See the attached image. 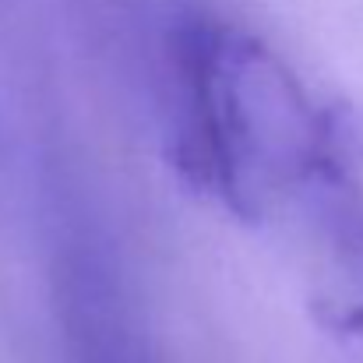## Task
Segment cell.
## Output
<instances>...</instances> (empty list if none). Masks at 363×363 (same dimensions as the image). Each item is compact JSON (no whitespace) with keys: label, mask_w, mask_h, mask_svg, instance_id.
Masks as SVG:
<instances>
[{"label":"cell","mask_w":363,"mask_h":363,"mask_svg":"<svg viewBox=\"0 0 363 363\" xmlns=\"http://www.w3.org/2000/svg\"><path fill=\"white\" fill-rule=\"evenodd\" d=\"M293 201L314 247L311 318L342 353L363 360V184L350 152L328 159Z\"/></svg>","instance_id":"cell-1"},{"label":"cell","mask_w":363,"mask_h":363,"mask_svg":"<svg viewBox=\"0 0 363 363\" xmlns=\"http://www.w3.org/2000/svg\"><path fill=\"white\" fill-rule=\"evenodd\" d=\"M92 363H121V360H113V357H99V353H92Z\"/></svg>","instance_id":"cell-2"}]
</instances>
